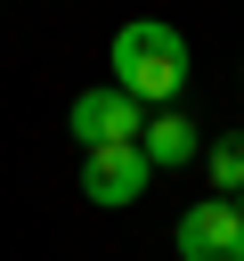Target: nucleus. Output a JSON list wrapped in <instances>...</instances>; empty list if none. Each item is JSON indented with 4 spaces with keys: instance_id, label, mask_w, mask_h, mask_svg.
Instances as JSON below:
<instances>
[{
    "instance_id": "6",
    "label": "nucleus",
    "mask_w": 244,
    "mask_h": 261,
    "mask_svg": "<svg viewBox=\"0 0 244 261\" xmlns=\"http://www.w3.org/2000/svg\"><path fill=\"white\" fill-rule=\"evenodd\" d=\"M203 171H211V188H220V196H244V130L203 139Z\"/></svg>"
},
{
    "instance_id": "3",
    "label": "nucleus",
    "mask_w": 244,
    "mask_h": 261,
    "mask_svg": "<svg viewBox=\"0 0 244 261\" xmlns=\"http://www.w3.org/2000/svg\"><path fill=\"white\" fill-rule=\"evenodd\" d=\"M146 179H155V163L138 155V139H122V147H81V196H89V204L122 212V204L146 196Z\"/></svg>"
},
{
    "instance_id": "4",
    "label": "nucleus",
    "mask_w": 244,
    "mask_h": 261,
    "mask_svg": "<svg viewBox=\"0 0 244 261\" xmlns=\"http://www.w3.org/2000/svg\"><path fill=\"white\" fill-rule=\"evenodd\" d=\"M138 122H146V106H138L130 90H114V82H106V90L89 82V90L73 98V139H81V147H122V139H138Z\"/></svg>"
},
{
    "instance_id": "2",
    "label": "nucleus",
    "mask_w": 244,
    "mask_h": 261,
    "mask_svg": "<svg viewBox=\"0 0 244 261\" xmlns=\"http://www.w3.org/2000/svg\"><path fill=\"white\" fill-rule=\"evenodd\" d=\"M179 261H244V196H203L179 212Z\"/></svg>"
},
{
    "instance_id": "5",
    "label": "nucleus",
    "mask_w": 244,
    "mask_h": 261,
    "mask_svg": "<svg viewBox=\"0 0 244 261\" xmlns=\"http://www.w3.org/2000/svg\"><path fill=\"white\" fill-rule=\"evenodd\" d=\"M138 155H146L155 171H179V163L203 155V130H195L179 106H146V122H138Z\"/></svg>"
},
{
    "instance_id": "1",
    "label": "nucleus",
    "mask_w": 244,
    "mask_h": 261,
    "mask_svg": "<svg viewBox=\"0 0 244 261\" xmlns=\"http://www.w3.org/2000/svg\"><path fill=\"white\" fill-rule=\"evenodd\" d=\"M106 65H114V90H130L138 106H179V90H187V33L163 24V16H130L114 33Z\"/></svg>"
}]
</instances>
